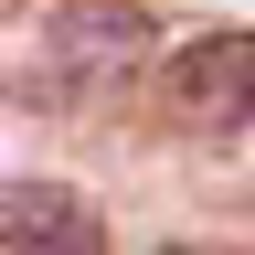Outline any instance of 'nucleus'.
Wrapping results in <instances>:
<instances>
[{
  "instance_id": "nucleus-1",
  "label": "nucleus",
  "mask_w": 255,
  "mask_h": 255,
  "mask_svg": "<svg viewBox=\"0 0 255 255\" xmlns=\"http://www.w3.org/2000/svg\"><path fill=\"white\" fill-rule=\"evenodd\" d=\"M138 64H149V11L138 0H64V11L43 21V85L75 96V107L128 96Z\"/></svg>"
},
{
  "instance_id": "nucleus-4",
  "label": "nucleus",
  "mask_w": 255,
  "mask_h": 255,
  "mask_svg": "<svg viewBox=\"0 0 255 255\" xmlns=\"http://www.w3.org/2000/svg\"><path fill=\"white\" fill-rule=\"evenodd\" d=\"M159 255H223V245H159Z\"/></svg>"
},
{
  "instance_id": "nucleus-3",
  "label": "nucleus",
  "mask_w": 255,
  "mask_h": 255,
  "mask_svg": "<svg viewBox=\"0 0 255 255\" xmlns=\"http://www.w3.org/2000/svg\"><path fill=\"white\" fill-rule=\"evenodd\" d=\"M0 255H107V223L64 181H0Z\"/></svg>"
},
{
  "instance_id": "nucleus-2",
  "label": "nucleus",
  "mask_w": 255,
  "mask_h": 255,
  "mask_svg": "<svg viewBox=\"0 0 255 255\" xmlns=\"http://www.w3.org/2000/svg\"><path fill=\"white\" fill-rule=\"evenodd\" d=\"M181 128H245L255 117V32H191L159 75Z\"/></svg>"
},
{
  "instance_id": "nucleus-5",
  "label": "nucleus",
  "mask_w": 255,
  "mask_h": 255,
  "mask_svg": "<svg viewBox=\"0 0 255 255\" xmlns=\"http://www.w3.org/2000/svg\"><path fill=\"white\" fill-rule=\"evenodd\" d=\"M0 11H11V0H0Z\"/></svg>"
}]
</instances>
